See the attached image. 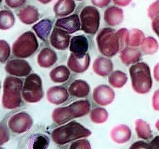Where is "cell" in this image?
Here are the masks:
<instances>
[{
  "mask_svg": "<svg viewBox=\"0 0 159 149\" xmlns=\"http://www.w3.org/2000/svg\"><path fill=\"white\" fill-rule=\"evenodd\" d=\"M111 0H91V3L96 7H104L107 6Z\"/></svg>",
  "mask_w": 159,
  "mask_h": 149,
  "instance_id": "60d3db41",
  "label": "cell"
},
{
  "mask_svg": "<svg viewBox=\"0 0 159 149\" xmlns=\"http://www.w3.org/2000/svg\"><path fill=\"white\" fill-rule=\"evenodd\" d=\"M22 79L16 76H7L2 86V104L6 109H14L22 104V90L23 87Z\"/></svg>",
  "mask_w": 159,
  "mask_h": 149,
  "instance_id": "3957f363",
  "label": "cell"
},
{
  "mask_svg": "<svg viewBox=\"0 0 159 149\" xmlns=\"http://www.w3.org/2000/svg\"><path fill=\"white\" fill-rule=\"evenodd\" d=\"M15 23L13 13L9 10H1L0 12V29L6 30L11 29Z\"/></svg>",
  "mask_w": 159,
  "mask_h": 149,
  "instance_id": "f546056e",
  "label": "cell"
},
{
  "mask_svg": "<svg viewBox=\"0 0 159 149\" xmlns=\"http://www.w3.org/2000/svg\"><path fill=\"white\" fill-rule=\"evenodd\" d=\"M75 7L74 0H58L53 5V11L55 16L63 17L71 14Z\"/></svg>",
  "mask_w": 159,
  "mask_h": 149,
  "instance_id": "484cf974",
  "label": "cell"
},
{
  "mask_svg": "<svg viewBox=\"0 0 159 149\" xmlns=\"http://www.w3.org/2000/svg\"><path fill=\"white\" fill-rule=\"evenodd\" d=\"M81 30L86 34H95L99 27L101 16L98 9L94 6L83 7L80 14Z\"/></svg>",
  "mask_w": 159,
  "mask_h": 149,
  "instance_id": "ba28073f",
  "label": "cell"
},
{
  "mask_svg": "<svg viewBox=\"0 0 159 149\" xmlns=\"http://www.w3.org/2000/svg\"><path fill=\"white\" fill-rule=\"evenodd\" d=\"M70 76V69L65 65L58 66L52 69L49 73L50 79L56 83L66 82L69 79Z\"/></svg>",
  "mask_w": 159,
  "mask_h": 149,
  "instance_id": "4316f807",
  "label": "cell"
},
{
  "mask_svg": "<svg viewBox=\"0 0 159 149\" xmlns=\"http://www.w3.org/2000/svg\"><path fill=\"white\" fill-rule=\"evenodd\" d=\"M70 35L61 28L55 27L50 36V45L55 49L64 50L70 43Z\"/></svg>",
  "mask_w": 159,
  "mask_h": 149,
  "instance_id": "7c38bea8",
  "label": "cell"
},
{
  "mask_svg": "<svg viewBox=\"0 0 159 149\" xmlns=\"http://www.w3.org/2000/svg\"><path fill=\"white\" fill-rule=\"evenodd\" d=\"M141 56V51L133 47H126L120 51V60L127 66L138 62Z\"/></svg>",
  "mask_w": 159,
  "mask_h": 149,
  "instance_id": "7402d4cb",
  "label": "cell"
},
{
  "mask_svg": "<svg viewBox=\"0 0 159 149\" xmlns=\"http://www.w3.org/2000/svg\"><path fill=\"white\" fill-rule=\"evenodd\" d=\"M152 107L154 110L159 111V89L155 91L152 97Z\"/></svg>",
  "mask_w": 159,
  "mask_h": 149,
  "instance_id": "ab89813d",
  "label": "cell"
},
{
  "mask_svg": "<svg viewBox=\"0 0 159 149\" xmlns=\"http://www.w3.org/2000/svg\"><path fill=\"white\" fill-rule=\"evenodd\" d=\"M132 0H112L114 4L122 7L128 6L132 2Z\"/></svg>",
  "mask_w": 159,
  "mask_h": 149,
  "instance_id": "ee69618b",
  "label": "cell"
},
{
  "mask_svg": "<svg viewBox=\"0 0 159 149\" xmlns=\"http://www.w3.org/2000/svg\"><path fill=\"white\" fill-rule=\"evenodd\" d=\"M22 95L23 99L29 103H35L42 99V81L37 73H31L26 77L22 87Z\"/></svg>",
  "mask_w": 159,
  "mask_h": 149,
  "instance_id": "52a82bcc",
  "label": "cell"
},
{
  "mask_svg": "<svg viewBox=\"0 0 159 149\" xmlns=\"http://www.w3.org/2000/svg\"><path fill=\"white\" fill-rule=\"evenodd\" d=\"M96 40L99 51L105 56L112 57L121 50L117 31L112 28H102Z\"/></svg>",
  "mask_w": 159,
  "mask_h": 149,
  "instance_id": "5b68a950",
  "label": "cell"
},
{
  "mask_svg": "<svg viewBox=\"0 0 159 149\" xmlns=\"http://www.w3.org/2000/svg\"><path fill=\"white\" fill-rule=\"evenodd\" d=\"M117 34L120 43L121 50H122L128 45L129 31L126 28H120L117 30Z\"/></svg>",
  "mask_w": 159,
  "mask_h": 149,
  "instance_id": "e575fe53",
  "label": "cell"
},
{
  "mask_svg": "<svg viewBox=\"0 0 159 149\" xmlns=\"http://www.w3.org/2000/svg\"><path fill=\"white\" fill-rule=\"evenodd\" d=\"M150 148H159V135L155 137L149 144Z\"/></svg>",
  "mask_w": 159,
  "mask_h": 149,
  "instance_id": "f6af8a7d",
  "label": "cell"
},
{
  "mask_svg": "<svg viewBox=\"0 0 159 149\" xmlns=\"http://www.w3.org/2000/svg\"><path fill=\"white\" fill-rule=\"evenodd\" d=\"M69 94V92H68L65 88L61 86H55L47 89L46 97L50 103L60 105L68 99Z\"/></svg>",
  "mask_w": 159,
  "mask_h": 149,
  "instance_id": "9a60e30c",
  "label": "cell"
},
{
  "mask_svg": "<svg viewBox=\"0 0 159 149\" xmlns=\"http://www.w3.org/2000/svg\"><path fill=\"white\" fill-rule=\"evenodd\" d=\"M55 25L62 29L69 34L79 31L81 29L80 17L76 13L69 16L58 19Z\"/></svg>",
  "mask_w": 159,
  "mask_h": 149,
  "instance_id": "5bb4252c",
  "label": "cell"
},
{
  "mask_svg": "<svg viewBox=\"0 0 159 149\" xmlns=\"http://www.w3.org/2000/svg\"><path fill=\"white\" fill-rule=\"evenodd\" d=\"M9 139V134L7 127L5 124L1 123V133H0V145H2L6 143Z\"/></svg>",
  "mask_w": 159,
  "mask_h": 149,
  "instance_id": "74e56055",
  "label": "cell"
},
{
  "mask_svg": "<svg viewBox=\"0 0 159 149\" xmlns=\"http://www.w3.org/2000/svg\"><path fill=\"white\" fill-rule=\"evenodd\" d=\"M58 56L56 52L52 49L46 47L42 48L37 55V63L42 68H49L53 66L57 61Z\"/></svg>",
  "mask_w": 159,
  "mask_h": 149,
  "instance_id": "ffe728a7",
  "label": "cell"
},
{
  "mask_svg": "<svg viewBox=\"0 0 159 149\" xmlns=\"http://www.w3.org/2000/svg\"><path fill=\"white\" fill-rule=\"evenodd\" d=\"M37 1H39V2H40V3H42V4H48L50 2H51L52 0H37Z\"/></svg>",
  "mask_w": 159,
  "mask_h": 149,
  "instance_id": "7dc6e473",
  "label": "cell"
},
{
  "mask_svg": "<svg viewBox=\"0 0 159 149\" xmlns=\"http://www.w3.org/2000/svg\"><path fill=\"white\" fill-rule=\"evenodd\" d=\"M71 149L76 148H83V149H89L91 148L89 142L86 139H80L77 140L73 142L69 147Z\"/></svg>",
  "mask_w": 159,
  "mask_h": 149,
  "instance_id": "d590c367",
  "label": "cell"
},
{
  "mask_svg": "<svg viewBox=\"0 0 159 149\" xmlns=\"http://www.w3.org/2000/svg\"><path fill=\"white\" fill-rule=\"evenodd\" d=\"M127 79V76L124 72L116 70L109 75L108 83L114 88H121L125 84Z\"/></svg>",
  "mask_w": 159,
  "mask_h": 149,
  "instance_id": "83f0119b",
  "label": "cell"
},
{
  "mask_svg": "<svg viewBox=\"0 0 159 149\" xmlns=\"http://www.w3.org/2000/svg\"><path fill=\"white\" fill-rule=\"evenodd\" d=\"M69 94L76 97H84L90 92V86L87 82L82 79L73 81L68 87Z\"/></svg>",
  "mask_w": 159,
  "mask_h": 149,
  "instance_id": "603a6c76",
  "label": "cell"
},
{
  "mask_svg": "<svg viewBox=\"0 0 159 149\" xmlns=\"http://www.w3.org/2000/svg\"><path fill=\"white\" fill-rule=\"evenodd\" d=\"M111 138L113 142L118 144L127 142L131 138L132 133L130 128L124 124L115 126L110 132Z\"/></svg>",
  "mask_w": 159,
  "mask_h": 149,
  "instance_id": "ac0fdd59",
  "label": "cell"
},
{
  "mask_svg": "<svg viewBox=\"0 0 159 149\" xmlns=\"http://www.w3.org/2000/svg\"><path fill=\"white\" fill-rule=\"evenodd\" d=\"M88 41L84 35H76L70 40V51L76 55H83L86 53L88 50Z\"/></svg>",
  "mask_w": 159,
  "mask_h": 149,
  "instance_id": "d4e9b609",
  "label": "cell"
},
{
  "mask_svg": "<svg viewBox=\"0 0 159 149\" xmlns=\"http://www.w3.org/2000/svg\"><path fill=\"white\" fill-rule=\"evenodd\" d=\"M124 19L123 10L117 6L108 7L104 12V20L110 26L119 25Z\"/></svg>",
  "mask_w": 159,
  "mask_h": 149,
  "instance_id": "e0dca14e",
  "label": "cell"
},
{
  "mask_svg": "<svg viewBox=\"0 0 159 149\" xmlns=\"http://www.w3.org/2000/svg\"><path fill=\"white\" fill-rule=\"evenodd\" d=\"M91 132L79 122L71 121L54 129L51 133L52 139L56 144L63 145L81 138L90 136Z\"/></svg>",
  "mask_w": 159,
  "mask_h": 149,
  "instance_id": "6da1fadb",
  "label": "cell"
},
{
  "mask_svg": "<svg viewBox=\"0 0 159 149\" xmlns=\"http://www.w3.org/2000/svg\"><path fill=\"white\" fill-rule=\"evenodd\" d=\"M152 27L153 30L159 37V17H157L152 19Z\"/></svg>",
  "mask_w": 159,
  "mask_h": 149,
  "instance_id": "7bdbcfd3",
  "label": "cell"
},
{
  "mask_svg": "<svg viewBox=\"0 0 159 149\" xmlns=\"http://www.w3.org/2000/svg\"><path fill=\"white\" fill-rule=\"evenodd\" d=\"M32 118L24 111L14 114L7 122V125L10 130L17 134L25 133L32 127Z\"/></svg>",
  "mask_w": 159,
  "mask_h": 149,
  "instance_id": "9c48e42d",
  "label": "cell"
},
{
  "mask_svg": "<svg viewBox=\"0 0 159 149\" xmlns=\"http://www.w3.org/2000/svg\"><path fill=\"white\" fill-rule=\"evenodd\" d=\"M6 4L10 8L16 9L23 6L27 0H4Z\"/></svg>",
  "mask_w": 159,
  "mask_h": 149,
  "instance_id": "f35d334b",
  "label": "cell"
},
{
  "mask_svg": "<svg viewBox=\"0 0 159 149\" xmlns=\"http://www.w3.org/2000/svg\"><path fill=\"white\" fill-rule=\"evenodd\" d=\"M77 1H84V0H76Z\"/></svg>",
  "mask_w": 159,
  "mask_h": 149,
  "instance_id": "681fc988",
  "label": "cell"
},
{
  "mask_svg": "<svg viewBox=\"0 0 159 149\" xmlns=\"http://www.w3.org/2000/svg\"><path fill=\"white\" fill-rule=\"evenodd\" d=\"M132 86L135 92L143 94L148 93L152 87L150 70L144 62L136 63L129 68Z\"/></svg>",
  "mask_w": 159,
  "mask_h": 149,
  "instance_id": "277c9868",
  "label": "cell"
},
{
  "mask_svg": "<svg viewBox=\"0 0 159 149\" xmlns=\"http://www.w3.org/2000/svg\"><path fill=\"white\" fill-rule=\"evenodd\" d=\"M38 47V41L34 33L27 31L14 41L12 46V52L13 55L17 58H26L32 56Z\"/></svg>",
  "mask_w": 159,
  "mask_h": 149,
  "instance_id": "8992f818",
  "label": "cell"
},
{
  "mask_svg": "<svg viewBox=\"0 0 159 149\" xmlns=\"http://www.w3.org/2000/svg\"><path fill=\"white\" fill-rule=\"evenodd\" d=\"M153 75L155 79L159 81V63L156 64L153 69Z\"/></svg>",
  "mask_w": 159,
  "mask_h": 149,
  "instance_id": "bcb514c9",
  "label": "cell"
},
{
  "mask_svg": "<svg viewBox=\"0 0 159 149\" xmlns=\"http://www.w3.org/2000/svg\"><path fill=\"white\" fill-rule=\"evenodd\" d=\"M19 20L24 24L30 25L39 20V12L33 6H27L20 9L17 14Z\"/></svg>",
  "mask_w": 159,
  "mask_h": 149,
  "instance_id": "d6986e66",
  "label": "cell"
},
{
  "mask_svg": "<svg viewBox=\"0 0 159 149\" xmlns=\"http://www.w3.org/2000/svg\"><path fill=\"white\" fill-rule=\"evenodd\" d=\"M53 26L52 20L49 19H43L32 26V29L36 35L43 42L48 40Z\"/></svg>",
  "mask_w": 159,
  "mask_h": 149,
  "instance_id": "44dd1931",
  "label": "cell"
},
{
  "mask_svg": "<svg viewBox=\"0 0 159 149\" xmlns=\"http://www.w3.org/2000/svg\"><path fill=\"white\" fill-rule=\"evenodd\" d=\"M135 129L139 138L148 140L152 136V132L149 125L142 119H137L135 122Z\"/></svg>",
  "mask_w": 159,
  "mask_h": 149,
  "instance_id": "f1b7e54d",
  "label": "cell"
},
{
  "mask_svg": "<svg viewBox=\"0 0 159 149\" xmlns=\"http://www.w3.org/2000/svg\"><path fill=\"white\" fill-rule=\"evenodd\" d=\"M91 58L88 53L83 55L71 53L67 61V66L74 73H81L86 71L90 65Z\"/></svg>",
  "mask_w": 159,
  "mask_h": 149,
  "instance_id": "4fadbf2b",
  "label": "cell"
},
{
  "mask_svg": "<svg viewBox=\"0 0 159 149\" xmlns=\"http://www.w3.org/2000/svg\"><path fill=\"white\" fill-rule=\"evenodd\" d=\"M91 111V103L88 100L76 101L68 106L55 109L52 113L53 121L63 124L71 120L86 115Z\"/></svg>",
  "mask_w": 159,
  "mask_h": 149,
  "instance_id": "7a4b0ae2",
  "label": "cell"
},
{
  "mask_svg": "<svg viewBox=\"0 0 159 149\" xmlns=\"http://www.w3.org/2000/svg\"><path fill=\"white\" fill-rule=\"evenodd\" d=\"M4 69L9 74L17 77L27 76L32 71V67L29 63L22 58H19L8 61Z\"/></svg>",
  "mask_w": 159,
  "mask_h": 149,
  "instance_id": "30bf717a",
  "label": "cell"
},
{
  "mask_svg": "<svg viewBox=\"0 0 159 149\" xmlns=\"http://www.w3.org/2000/svg\"><path fill=\"white\" fill-rule=\"evenodd\" d=\"M49 145L48 137L41 133L30 135L26 140V148L34 149H46Z\"/></svg>",
  "mask_w": 159,
  "mask_h": 149,
  "instance_id": "cb8c5ba5",
  "label": "cell"
},
{
  "mask_svg": "<svg viewBox=\"0 0 159 149\" xmlns=\"http://www.w3.org/2000/svg\"><path fill=\"white\" fill-rule=\"evenodd\" d=\"M93 99L97 104L102 106H107L114 101L115 93L109 86L101 84L94 89Z\"/></svg>",
  "mask_w": 159,
  "mask_h": 149,
  "instance_id": "8fae6325",
  "label": "cell"
},
{
  "mask_svg": "<svg viewBox=\"0 0 159 149\" xmlns=\"http://www.w3.org/2000/svg\"><path fill=\"white\" fill-rule=\"evenodd\" d=\"M147 14L152 19L159 17V0L153 2L149 6L147 11Z\"/></svg>",
  "mask_w": 159,
  "mask_h": 149,
  "instance_id": "8d00e7d4",
  "label": "cell"
},
{
  "mask_svg": "<svg viewBox=\"0 0 159 149\" xmlns=\"http://www.w3.org/2000/svg\"><path fill=\"white\" fill-rule=\"evenodd\" d=\"M11 53V48L9 43L4 40H0V61L4 63L9 58Z\"/></svg>",
  "mask_w": 159,
  "mask_h": 149,
  "instance_id": "836d02e7",
  "label": "cell"
},
{
  "mask_svg": "<svg viewBox=\"0 0 159 149\" xmlns=\"http://www.w3.org/2000/svg\"><path fill=\"white\" fill-rule=\"evenodd\" d=\"M140 46L142 52L146 55L154 54L158 49V42L152 37L145 38Z\"/></svg>",
  "mask_w": 159,
  "mask_h": 149,
  "instance_id": "d6a6232c",
  "label": "cell"
},
{
  "mask_svg": "<svg viewBox=\"0 0 159 149\" xmlns=\"http://www.w3.org/2000/svg\"><path fill=\"white\" fill-rule=\"evenodd\" d=\"M114 68L112 61L104 56L96 58L93 63V71L98 76H107L109 75Z\"/></svg>",
  "mask_w": 159,
  "mask_h": 149,
  "instance_id": "2e32d148",
  "label": "cell"
},
{
  "mask_svg": "<svg viewBox=\"0 0 159 149\" xmlns=\"http://www.w3.org/2000/svg\"><path fill=\"white\" fill-rule=\"evenodd\" d=\"M90 119L95 124H103L108 119V112L103 107H96L92 109L90 112Z\"/></svg>",
  "mask_w": 159,
  "mask_h": 149,
  "instance_id": "1f68e13d",
  "label": "cell"
},
{
  "mask_svg": "<svg viewBox=\"0 0 159 149\" xmlns=\"http://www.w3.org/2000/svg\"><path fill=\"white\" fill-rule=\"evenodd\" d=\"M145 38V35L141 30L132 29L129 31L128 45L133 47L140 46Z\"/></svg>",
  "mask_w": 159,
  "mask_h": 149,
  "instance_id": "4dcf8cb0",
  "label": "cell"
},
{
  "mask_svg": "<svg viewBox=\"0 0 159 149\" xmlns=\"http://www.w3.org/2000/svg\"><path fill=\"white\" fill-rule=\"evenodd\" d=\"M155 127L157 129V130L159 131V120H158L155 123Z\"/></svg>",
  "mask_w": 159,
  "mask_h": 149,
  "instance_id": "c3c4849f",
  "label": "cell"
},
{
  "mask_svg": "<svg viewBox=\"0 0 159 149\" xmlns=\"http://www.w3.org/2000/svg\"><path fill=\"white\" fill-rule=\"evenodd\" d=\"M130 148H150V145L143 141H137L134 142Z\"/></svg>",
  "mask_w": 159,
  "mask_h": 149,
  "instance_id": "b9f144b4",
  "label": "cell"
}]
</instances>
